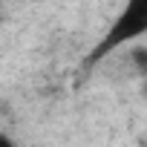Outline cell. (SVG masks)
Masks as SVG:
<instances>
[{"label": "cell", "mask_w": 147, "mask_h": 147, "mask_svg": "<svg viewBox=\"0 0 147 147\" xmlns=\"http://www.w3.org/2000/svg\"><path fill=\"white\" fill-rule=\"evenodd\" d=\"M141 35H147V0H127L124 9H121V15L110 26V32L90 52V63L101 61L113 49H118V46H124V43H130V40H136Z\"/></svg>", "instance_id": "obj_1"}, {"label": "cell", "mask_w": 147, "mask_h": 147, "mask_svg": "<svg viewBox=\"0 0 147 147\" xmlns=\"http://www.w3.org/2000/svg\"><path fill=\"white\" fill-rule=\"evenodd\" d=\"M0 147H15V141L9 136H0Z\"/></svg>", "instance_id": "obj_2"}, {"label": "cell", "mask_w": 147, "mask_h": 147, "mask_svg": "<svg viewBox=\"0 0 147 147\" xmlns=\"http://www.w3.org/2000/svg\"><path fill=\"white\" fill-rule=\"evenodd\" d=\"M144 95H147V84H144Z\"/></svg>", "instance_id": "obj_3"}]
</instances>
